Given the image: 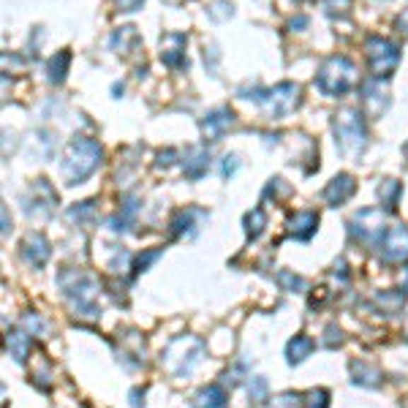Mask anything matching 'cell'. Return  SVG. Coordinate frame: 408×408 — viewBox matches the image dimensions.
I'll use <instances>...</instances> for the list:
<instances>
[{
	"label": "cell",
	"instance_id": "cell-1",
	"mask_svg": "<svg viewBox=\"0 0 408 408\" xmlns=\"http://www.w3.org/2000/svg\"><path fill=\"white\" fill-rule=\"evenodd\" d=\"M101 144L88 136H76L66 144L63 153V180L69 185H82L101 163Z\"/></svg>",
	"mask_w": 408,
	"mask_h": 408
},
{
	"label": "cell",
	"instance_id": "cell-2",
	"mask_svg": "<svg viewBox=\"0 0 408 408\" xmlns=\"http://www.w3.org/2000/svg\"><path fill=\"white\" fill-rule=\"evenodd\" d=\"M57 284L63 288V294L71 300V308L76 310V316L90 321H95L101 316V308L95 305L98 284H95L93 275L76 272V269H63V272L57 275Z\"/></svg>",
	"mask_w": 408,
	"mask_h": 408
},
{
	"label": "cell",
	"instance_id": "cell-3",
	"mask_svg": "<svg viewBox=\"0 0 408 408\" xmlns=\"http://www.w3.org/2000/svg\"><path fill=\"white\" fill-rule=\"evenodd\" d=\"M332 131H335L337 150L346 158H359L362 150L368 147V128H365V115L354 107H343L332 117Z\"/></svg>",
	"mask_w": 408,
	"mask_h": 408
},
{
	"label": "cell",
	"instance_id": "cell-4",
	"mask_svg": "<svg viewBox=\"0 0 408 408\" xmlns=\"http://www.w3.org/2000/svg\"><path fill=\"white\" fill-rule=\"evenodd\" d=\"M202 356H204V343L191 335H182L175 337L166 346V351L161 354V362H163V368L172 373L175 378H185V375H191L196 371V365L202 362Z\"/></svg>",
	"mask_w": 408,
	"mask_h": 408
},
{
	"label": "cell",
	"instance_id": "cell-5",
	"mask_svg": "<svg viewBox=\"0 0 408 408\" xmlns=\"http://www.w3.org/2000/svg\"><path fill=\"white\" fill-rule=\"evenodd\" d=\"M356 85V66L343 57V54H332L321 63L319 74H316V88L324 95H346L349 90Z\"/></svg>",
	"mask_w": 408,
	"mask_h": 408
},
{
	"label": "cell",
	"instance_id": "cell-6",
	"mask_svg": "<svg viewBox=\"0 0 408 408\" xmlns=\"http://www.w3.org/2000/svg\"><path fill=\"white\" fill-rule=\"evenodd\" d=\"M387 213L381 207H365L349 221V231L356 243L368 245V248H378L384 234H387Z\"/></svg>",
	"mask_w": 408,
	"mask_h": 408
},
{
	"label": "cell",
	"instance_id": "cell-7",
	"mask_svg": "<svg viewBox=\"0 0 408 408\" xmlns=\"http://www.w3.org/2000/svg\"><path fill=\"white\" fill-rule=\"evenodd\" d=\"M365 57L373 71V79H390L400 66V47L384 36H371L365 41Z\"/></svg>",
	"mask_w": 408,
	"mask_h": 408
},
{
	"label": "cell",
	"instance_id": "cell-8",
	"mask_svg": "<svg viewBox=\"0 0 408 408\" xmlns=\"http://www.w3.org/2000/svg\"><path fill=\"white\" fill-rule=\"evenodd\" d=\"M259 104L269 120H284L302 104V90L294 82H281L272 90H264L259 95Z\"/></svg>",
	"mask_w": 408,
	"mask_h": 408
},
{
	"label": "cell",
	"instance_id": "cell-9",
	"mask_svg": "<svg viewBox=\"0 0 408 408\" xmlns=\"http://www.w3.org/2000/svg\"><path fill=\"white\" fill-rule=\"evenodd\" d=\"M381 259L387 262V264H403L408 262V226L403 223H395L387 229L384 234V240H381Z\"/></svg>",
	"mask_w": 408,
	"mask_h": 408
},
{
	"label": "cell",
	"instance_id": "cell-10",
	"mask_svg": "<svg viewBox=\"0 0 408 408\" xmlns=\"http://www.w3.org/2000/svg\"><path fill=\"white\" fill-rule=\"evenodd\" d=\"M359 104L368 117H381L390 109V90L384 88V79H368L359 88Z\"/></svg>",
	"mask_w": 408,
	"mask_h": 408
},
{
	"label": "cell",
	"instance_id": "cell-11",
	"mask_svg": "<svg viewBox=\"0 0 408 408\" xmlns=\"http://www.w3.org/2000/svg\"><path fill=\"white\" fill-rule=\"evenodd\" d=\"M30 196H33V199H28L25 213L30 215V218H49L54 204H57V196H54V191L49 188V182H47V180H36L33 188H30Z\"/></svg>",
	"mask_w": 408,
	"mask_h": 408
},
{
	"label": "cell",
	"instance_id": "cell-12",
	"mask_svg": "<svg viewBox=\"0 0 408 408\" xmlns=\"http://www.w3.org/2000/svg\"><path fill=\"white\" fill-rule=\"evenodd\" d=\"M185 47H188V36H185V33H177V30L163 33V36H161V60H163V66H169V69L188 66Z\"/></svg>",
	"mask_w": 408,
	"mask_h": 408
},
{
	"label": "cell",
	"instance_id": "cell-13",
	"mask_svg": "<svg viewBox=\"0 0 408 408\" xmlns=\"http://www.w3.org/2000/svg\"><path fill=\"white\" fill-rule=\"evenodd\" d=\"M199 125H202V134H204L207 142H218V139H223V134L234 125V115H231L229 107H218L213 112H207Z\"/></svg>",
	"mask_w": 408,
	"mask_h": 408
},
{
	"label": "cell",
	"instance_id": "cell-14",
	"mask_svg": "<svg viewBox=\"0 0 408 408\" xmlns=\"http://www.w3.org/2000/svg\"><path fill=\"white\" fill-rule=\"evenodd\" d=\"M49 240L41 234V231H30L22 243V259L30 267H44L49 262Z\"/></svg>",
	"mask_w": 408,
	"mask_h": 408
},
{
	"label": "cell",
	"instance_id": "cell-15",
	"mask_svg": "<svg viewBox=\"0 0 408 408\" xmlns=\"http://www.w3.org/2000/svg\"><path fill=\"white\" fill-rule=\"evenodd\" d=\"M356 191V180L351 175H337L327 182V188H324V194L321 199L330 204V207H337V204H343V202H349Z\"/></svg>",
	"mask_w": 408,
	"mask_h": 408
},
{
	"label": "cell",
	"instance_id": "cell-16",
	"mask_svg": "<svg viewBox=\"0 0 408 408\" xmlns=\"http://www.w3.org/2000/svg\"><path fill=\"white\" fill-rule=\"evenodd\" d=\"M319 229V215L310 213V210H302V213H294L288 218V234L300 243H308Z\"/></svg>",
	"mask_w": 408,
	"mask_h": 408
},
{
	"label": "cell",
	"instance_id": "cell-17",
	"mask_svg": "<svg viewBox=\"0 0 408 408\" xmlns=\"http://www.w3.org/2000/svg\"><path fill=\"white\" fill-rule=\"evenodd\" d=\"M182 169H185V177L188 180H199L207 175L210 169V153L204 147H191L185 153V161H182Z\"/></svg>",
	"mask_w": 408,
	"mask_h": 408
},
{
	"label": "cell",
	"instance_id": "cell-18",
	"mask_svg": "<svg viewBox=\"0 0 408 408\" xmlns=\"http://www.w3.org/2000/svg\"><path fill=\"white\" fill-rule=\"evenodd\" d=\"M313 349H316L313 337L294 335L288 340V346H286V359H288V365H300V362H305L308 356L313 354Z\"/></svg>",
	"mask_w": 408,
	"mask_h": 408
},
{
	"label": "cell",
	"instance_id": "cell-19",
	"mask_svg": "<svg viewBox=\"0 0 408 408\" xmlns=\"http://www.w3.org/2000/svg\"><path fill=\"white\" fill-rule=\"evenodd\" d=\"M69 66H71V52L69 49H60L49 57L47 63V79L49 85H63L66 82V74H69Z\"/></svg>",
	"mask_w": 408,
	"mask_h": 408
},
{
	"label": "cell",
	"instance_id": "cell-20",
	"mask_svg": "<svg viewBox=\"0 0 408 408\" xmlns=\"http://www.w3.org/2000/svg\"><path fill=\"white\" fill-rule=\"evenodd\" d=\"M226 390L221 384H210L204 390H199V395L194 397V408H226Z\"/></svg>",
	"mask_w": 408,
	"mask_h": 408
},
{
	"label": "cell",
	"instance_id": "cell-21",
	"mask_svg": "<svg viewBox=\"0 0 408 408\" xmlns=\"http://www.w3.org/2000/svg\"><path fill=\"white\" fill-rule=\"evenodd\" d=\"M202 215H207V213H204V210H199V207H185V210H180V213L172 218V237L194 234V231H196L194 218H202Z\"/></svg>",
	"mask_w": 408,
	"mask_h": 408
},
{
	"label": "cell",
	"instance_id": "cell-22",
	"mask_svg": "<svg viewBox=\"0 0 408 408\" xmlns=\"http://www.w3.org/2000/svg\"><path fill=\"white\" fill-rule=\"evenodd\" d=\"M6 351L14 356V362H25L28 359V351H30V335L22 332V330H14L6 335Z\"/></svg>",
	"mask_w": 408,
	"mask_h": 408
},
{
	"label": "cell",
	"instance_id": "cell-23",
	"mask_svg": "<svg viewBox=\"0 0 408 408\" xmlns=\"http://www.w3.org/2000/svg\"><path fill=\"white\" fill-rule=\"evenodd\" d=\"M351 371H354V384L359 387H381V371L378 368H371L365 362H351Z\"/></svg>",
	"mask_w": 408,
	"mask_h": 408
},
{
	"label": "cell",
	"instance_id": "cell-24",
	"mask_svg": "<svg viewBox=\"0 0 408 408\" xmlns=\"http://www.w3.org/2000/svg\"><path fill=\"white\" fill-rule=\"evenodd\" d=\"M400 191H403V185L397 182V180H381L378 182V188H375V194H378V199H381V204L387 207V210H395L397 207V199H400Z\"/></svg>",
	"mask_w": 408,
	"mask_h": 408
},
{
	"label": "cell",
	"instance_id": "cell-25",
	"mask_svg": "<svg viewBox=\"0 0 408 408\" xmlns=\"http://www.w3.org/2000/svg\"><path fill=\"white\" fill-rule=\"evenodd\" d=\"M139 44V33H136V28H120V30H115V36L109 38V47L115 49V52H128L131 47H136Z\"/></svg>",
	"mask_w": 408,
	"mask_h": 408
},
{
	"label": "cell",
	"instance_id": "cell-26",
	"mask_svg": "<svg viewBox=\"0 0 408 408\" xmlns=\"http://www.w3.org/2000/svg\"><path fill=\"white\" fill-rule=\"evenodd\" d=\"M267 226V213L262 207H253L248 215H245V234H248V240H256Z\"/></svg>",
	"mask_w": 408,
	"mask_h": 408
},
{
	"label": "cell",
	"instance_id": "cell-27",
	"mask_svg": "<svg viewBox=\"0 0 408 408\" xmlns=\"http://www.w3.org/2000/svg\"><path fill=\"white\" fill-rule=\"evenodd\" d=\"M375 302L381 305L384 313H397L403 308V302H406V291H381L375 297Z\"/></svg>",
	"mask_w": 408,
	"mask_h": 408
},
{
	"label": "cell",
	"instance_id": "cell-28",
	"mask_svg": "<svg viewBox=\"0 0 408 408\" xmlns=\"http://www.w3.org/2000/svg\"><path fill=\"white\" fill-rule=\"evenodd\" d=\"M267 395H269V387H267V378L262 375H256V378H250L248 381V397L253 406H262L267 400Z\"/></svg>",
	"mask_w": 408,
	"mask_h": 408
},
{
	"label": "cell",
	"instance_id": "cell-29",
	"mask_svg": "<svg viewBox=\"0 0 408 408\" xmlns=\"http://www.w3.org/2000/svg\"><path fill=\"white\" fill-rule=\"evenodd\" d=\"M278 284H281V288L288 291V294H294V291L300 294L302 288H305V278H302V275H294L291 269H281V272H278Z\"/></svg>",
	"mask_w": 408,
	"mask_h": 408
},
{
	"label": "cell",
	"instance_id": "cell-30",
	"mask_svg": "<svg viewBox=\"0 0 408 408\" xmlns=\"http://www.w3.org/2000/svg\"><path fill=\"white\" fill-rule=\"evenodd\" d=\"M93 215H95V202H79L76 207H71V210H69V221H76V223H88Z\"/></svg>",
	"mask_w": 408,
	"mask_h": 408
},
{
	"label": "cell",
	"instance_id": "cell-31",
	"mask_svg": "<svg viewBox=\"0 0 408 408\" xmlns=\"http://www.w3.org/2000/svg\"><path fill=\"white\" fill-rule=\"evenodd\" d=\"M302 406L305 408H330V392L327 390H310L305 395V400H302Z\"/></svg>",
	"mask_w": 408,
	"mask_h": 408
},
{
	"label": "cell",
	"instance_id": "cell-32",
	"mask_svg": "<svg viewBox=\"0 0 408 408\" xmlns=\"http://www.w3.org/2000/svg\"><path fill=\"white\" fill-rule=\"evenodd\" d=\"M207 14H210V19H213V22H223V19H229L234 11H231L229 0H215L213 6L207 8Z\"/></svg>",
	"mask_w": 408,
	"mask_h": 408
},
{
	"label": "cell",
	"instance_id": "cell-33",
	"mask_svg": "<svg viewBox=\"0 0 408 408\" xmlns=\"http://www.w3.org/2000/svg\"><path fill=\"white\" fill-rule=\"evenodd\" d=\"M351 8V0H324V11L330 17H346Z\"/></svg>",
	"mask_w": 408,
	"mask_h": 408
},
{
	"label": "cell",
	"instance_id": "cell-34",
	"mask_svg": "<svg viewBox=\"0 0 408 408\" xmlns=\"http://www.w3.org/2000/svg\"><path fill=\"white\" fill-rule=\"evenodd\" d=\"M161 253H163V248H156V250H147V253H142V256H136V264L131 267L134 269V275H139V272H144L147 267L153 264L156 259H158Z\"/></svg>",
	"mask_w": 408,
	"mask_h": 408
},
{
	"label": "cell",
	"instance_id": "cell-35",
	"mask_svg": "<svg viewBox=\"0 0 408 408\" xmlns=\"http://www.w3.org/2000/svg\"><path fill=\"white\" fill-rule=\"evenodd\" d=\"M343 332H340V327L337 324H330L327 330H324V346L327 349H337V346H343Z\"/></svg>",
	"mask_w": 408,
	"mask_h": 408
},
{
	"label": "cell",
	"instance_id": "cell-36",
	"mask_svg": "<svg viewBox=\"0 0 408 408\" xmlns=\"http://www.w3.org/2000/svg\"><path fill=\"white\" fill-rule=\"evenodd\" d=\"M269 408H305L302 406V400L297 395H291V392H284V395H278L275 400H272V406Z\"/></svg>",
	"mask_w": 408,
	"mask_h": 408
},
{
	"label": "cell",
	"instance_id": "cell-37",
	"mask_svg": "<svg viewBox=\"0 0 408 408\" xmlns=\"http://www.w3.org/2000/svg\"><path fill=\"white\" fill-rule=\"evenodd\" d=\"M22 324L30 330V335H44V330H47V324L38 319V313H25V316H22Z\"/></svg>",
	"mask_w": 408,
	"mask_h": 408
},
{
	"label": "cell",
	"instance_id": "cell-38",
	"mask_svg": "<svg viewBox=\"0 0 408 408\" xmlns=\"http://www.w3.org/2000/svg\"><path fill=\"white\" fill-rule=\"evenodd\" d=\"M237 166H240V158H237V156H223V166H221V175H223V177H231V175L237 172Z\"/></svg>",
	"mask_w": 408,
	"mask_h": 408
},
{
	"label": "cell",
	"instance_id": "cell-39",
	"mask_svg": "<svg viewBox=\"0 0 408 408\" xmlns=\"http://www.w3.org/2000/svg\"><path fill=\"white\" fill-rule=\"evenodd\" d=\"M175 161H177V150H163L158 153V169H169Z\"/></svg>",
	"mask_w": 408,
	"mask_h": 408
},
{
	"label": "cell",
	"instance_id": "cell-40",
	"mask_svg": "<svg viewBox=\"0 0 408 408\" xmlns=\"http://www.w3.org/2000/svg\"><path fill=\"white\" fill-rule=\"evenodd\" d=\"M115 3H117V8H120V11H136L144 0H115Z\"/></svg>",
	"mask_w": 408,
	"mask_h": 408
},
{
	"label": "cell",
	"instance_id": "cell-41",
	"mask_svg": "<svg viewBox=\"0 0 408 408\" xmlns=\"http://www.w3.org/2000/svg\"><path fill=\"white\" fill-rule=\"evenodd\" d=\"M288 28H291V30H294V28H297V30H300V28H308V17H302V14H300V17H294Z\"/></svg>",
	"mask_w": 408,
	"mask_h": 408
},
{
	"label": "cell",
	"instance_id": "cell-42",
	"mask_svg": "<svg viewBox=\"0 0 408 408\" xmlns=\"http://www.w3.org/2000/svg\"><path fill=\"white\" fill-rule=\"evenodd\" d=\"M397 28H400V30H403V33L408 36V11H403V14H400V19H397Z\"/></svg>",
	"mask_w": 408,
	"mask_h": 408
},
{
	"label": "cell",
	"instance_id": "cell-43",
	"mask_svg": "<svg viewBox=\"0 0 408 408\" xmlns=\"http://www.w3.org/2000/svg\"><path fill=\"white\" fill-rule=\"evenodd\" d=\"M139 395H144V392H139V390H134V392H131V397H134V400H131V406H134V408L144 406V400H139Z\"/></svg>",
	"mask_w": 408,
	"mask_h": 408
},
{
	"label": "cell",
	"instance_id": "cell-44",
	"mask_svg": "<svg viewBox=\"0 0 408 408\" xmlns=\"http://www.w3.org/2000/svg\"><path fill=\"white\" fill-rule=\"evenodd\" d=\"M3 234H8V210L3 207Z\"/></svg>",
	"mask_w": 408,
	"mask_h": 408
},
{
	"label": "cell",
	"instance_id": "cell-45",
	"mask_svg": "<svg viewBox=\"0 0 408 408\" xmlns=\"http://www.w3.org/2000/svg\"><path fill=\"white\" fill-rule=\"evenodd\" d=\"M403 291L408 294V267H406V272H403Z\"/></svg>",
	"mask_w": 408,
	"mask_h": 408
},
{
	"label": "cell",
	"instance_id": "cell-46",
	"mask_svg": "<svg viewBox=\"0 0 408 408\" xmlns=\"http://www.w3.org/2000/svg\"><path fill=\"white\" fill-rule=\"evenodd\" d=\"M403 153H406V156H408V142H406V147H403Z\"/></svg>",
	"mask_w": 408,
	"mask_h": 408
},
{
	"label": "cell",
	"instance_id": "cell-47",
	"mask_svg": "<svg viewBox=\"0 0 408 408\" xmlns=\"http://www.w3.org/2000/svg\"><path fill=\"white\" fill-rule=\"evenodd\" d=\"M406 335H408V330H406Z\"/></svg>",
	"mask_w": 408,
	"mask_h": 408
}]
</instances>
